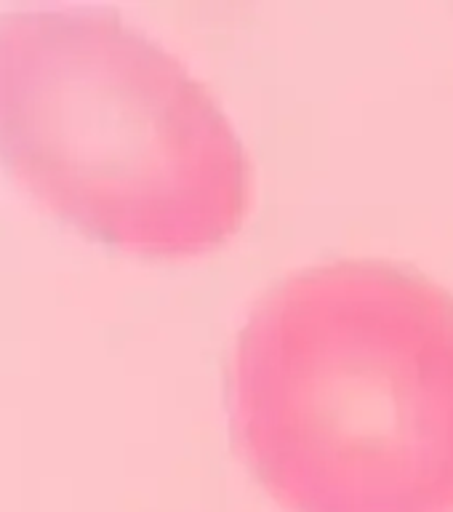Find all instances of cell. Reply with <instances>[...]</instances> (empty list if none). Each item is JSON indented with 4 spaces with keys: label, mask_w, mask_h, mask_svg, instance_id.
<instances>
[{
    "label": "cell",
    "mask_w": 453,
    "mask_h": 512,
    "mask_svg": "<svg viewBox=\"0 0 453 512\" xmlns=\"http://www.w3.org/2000/svg\"><path fill=\"white\" fill-rule=\"evenodd\" d=\"M232 427L291 512H453V294L398 264H315L240 328Z\"/></svg>",
    "instance_id": "6da1fadb"
},
{
    "label": "cell",
    "mask_w": 453,
    "mask_h": 512,
    "mask_svg": "<svg viewBox=\"0 0 453 512\" xmlns=\"http://www.w3.org/2000/svg\"><path fill=\"white\" fill-rule=\"evenodd\" d=\"M0 163L54 214L147 256L211 251L251 198L214 94L107 8L0 14Z\"/></svg>",
    "instance_id": "7a4b0ae2"
}]
</instances>
